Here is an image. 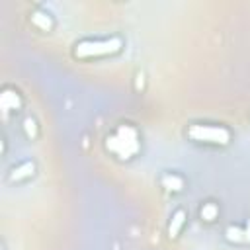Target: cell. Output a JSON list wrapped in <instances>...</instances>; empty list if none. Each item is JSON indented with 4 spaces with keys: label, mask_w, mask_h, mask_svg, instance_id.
<instances>
[{
    "label": "cell",
    "mask_w": 250,
    "mask_h": 250,
    "mask_svg": "<svg viewBox=\"0 0 250 250\" xmlns=\"http://www.w3.org/2000/svg\"><path fill=\"white\" fill-rule=\"evenodd\" d=\"M0 105L4 111H14V109H20L21 105V98L16 90L12 88H4L2 90V96H0Z\"/></svg>",
    "instance_id": "8992f818"
},
{
    "label": "cell",
    "mask_w": 250,
    "mask_h": 250,
    "mask_svg": "<svg viewBox=\"0 0 250 250\" xmlns=\"http://www.w3.org/2000/svg\"><path fill=\"white\" fill-rule=\"evenodd\" d=\"M31 23H33L35 27H39L41 31H49V29L53 27V18H51V14H47V12L35 10V12L31 14Z\"/></svg>",
    "instance_id": "ba28073f"
},
{
    "label": "cell",
    "mask_w": 250,
    "mask_h": 250,
    "mask_svg": "<svg viewBox=\"0 0 250 250\" xmlns=\"http://www.w3.org/2000/svg\"><path fill=\"white\" fill-rule=\"evenodd\" d=\"M105 146L109 152H113L117 158L121 160H129L133 158L139 150H141V137H139V131L125 123V125H119L111 135H107L105 139Z\"/></svg>",
    "instance_id": "6da1fadb"
},
{
    "label": "cell",
    "mask_w": 250,
    "mask_h": 250,
    "mask_svg": "<svg viewBox=\"0 0 250 250\" xmlns=\"http://www.w3.org/2000/svg\"><path fill=\"white\" fill-rule=\"evenodd\" d=\"M160 184H162V188H164L166 191H174V193L182 191L184 186H186L184 178H182L180 174H176V172H166V174H162Z\"/></svg>",
    "instance_id": "52a82bcc"
},
{
    "label": "cell",
    "mask_w": 250,
    "mask_h": 250,
    "mask_svg": "<svg viewBox=\"0 0 250 250\" xmlns=\"http://www.w3.org/2000/svg\"><path fill=\"white\" fill-rule=\"evenodd\" d=\"M186 221H188L186 209H176V211L172 213V217H170V223H168V236H170V238H176V236L182 232Z\"/></svg>",
    "instance_id": "5b68a950"
},
{
    "label": "cell",
    "mask_w": 250,
    "mask_h": 250,
    "mask_svg": "<svg viewBox=\"0 0 250 250\" xmlns=\"http://www.w3.org/2000/svg\"><path fill=\"white\" fill-rule=\"evenodd\" d=\"M35 174V164L31 162V160H25V162H21V164H18V166H14L12 170H10V174H8V182H23V180H27V178H31Z\"/></svg>",
    "instance_id": "277c9868"
},
{
    "label": "cell",
    "mask_w": 250,
    "mask_h": 250,
    "mask_svg": "<svg viewBox=\"0 0 250 250\" xmlns=\"http://www.w3.org/2000/svg\"><path fill=\"white\" fill-rule=\"evenodd\" d=\"M244 234H246V242H250V219H248V223L244 225Z\"/></svg>",
    "instance_id": "7c38bea8"
},
{
    "label": "cell",
    "mask_w": 250,
    "mask_h": 250,
    "mask_svg": "<svg viewBox=\"0 0 250 250\" xmlns=\"http://www.w3.org/2000/svg\"><path fill=\"white\" fill-rule=\"evenodd\" d=\"M23 127H25V135H27L29 139H33V137L37 135V127H35V119H33V117H27V119L23 121Z\"/></svg>",
    "instance_id": "8fae6325"
},
{
    "label": "cell",
    "mask_w": 250,
    "mask_h": 250,
    "mask_svg": "<svg viewBox=\"0 0 250 250\" xmlns=\"http://www.w3.org/2000/svg\"><path fill=\"white\" fill-rule=\"evenodd\" d=\"M186 135L193 143L211 145V146H227L232 139L230 131L223 125H211V123H191L186 131Z\"/></svg>",
    "instance_id": "3957f363"
},
{
    "label": "cell",
    "mask_w": 250,
    "mask_h": 250,
    "mask_svg": "<svg viewBox=\"0 0 250 250\" xmlns=\"http://www.w3.org/2000/svg\"><path fill=\"white\" fill-rule=\"evenodd\" d=\"M199 217H201V221H205V223H213V221L219 217V207H217V203H213V201L203 203L201 209H199Z\"/></svg>",
    "instance_id": "9c48e42d"
},
{
    "label": "cell",
    "mask_w": 250,
    "mask_h": 250,
    "mask_svg": "<svg viewBox=\"0 0 250 250\" xmlns=\"http://www.w3.org/2000/svg\"><path fill=\"white\" fill-rule=\"evenodd\" d=\"M123 49V39L119 35L104 37V39H82L74 43L72 55L78 59H100L117 55Z\"/></svg>",
    "instance_id": "7a4b0ae2"
},
{
    "label": "cell",
    "mask_w": 250,
    "mask_h": 250,
    "mask_svg": "<svg viewBox=\"0 0 250 250\" xmlns=\"http://www.w3.org/2000/svg\"><path fill=\"white\" fill-rule=\"evenodd\" d=\"M225 236H227V240L229 242H246V234H244V229L242 227H236V225H230V227H227V230H225Z\"/></svg>",
    "instance_id": "30bf717a"
}]
</instances>
